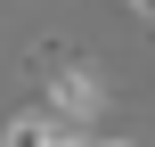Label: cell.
Here are the masks:
<instances>
[{
	"instance_id": "cell-1",
	"label": "cell",
	"mask_w": 155,
	"mask_h": 147,
	"mask_svg": "<svg viewBox=\"0 0 155 147\" xmlns=\"http://www.w3.org/2000/svg\"><path fill=\"white\" fill-rule=\"evenodd\" d=\"M33 74H41V106H49L57 123L90 131V123L106 115V82H98V65H90L82 49H65V41H33Z\"/></svg>"
},
{
	"instance_id": "cell-2",
	"label": "cell",
	"mask_w": 155,
	"mask_h": 147,
	"mask_svg": "<svg viewBox=\"0 0 155 147\" xmlns=\"http://www.w3.org/2000/svg\"><path fill=\"white\" fill-rule=\"evenodd\" d=\"M65 139H74V123H57L49 106H25L0 123V147H65Z\"/></svg>"
},
{
	"instance_id": "cell-3",
	"label": "cell",
	"mask_w": 155,
	"mask_h": 147,
	"mask_svg": "<svg viewBox=\"0 0 155 147\" xmlns=\"http://www.w3.org/2000/svg\"><path fill=\"white\" fill-rule=\"evenodd\" d=\"M123 8H131V16H147V25H155V0H123Z\"/></svg>"
}]
</instances>
